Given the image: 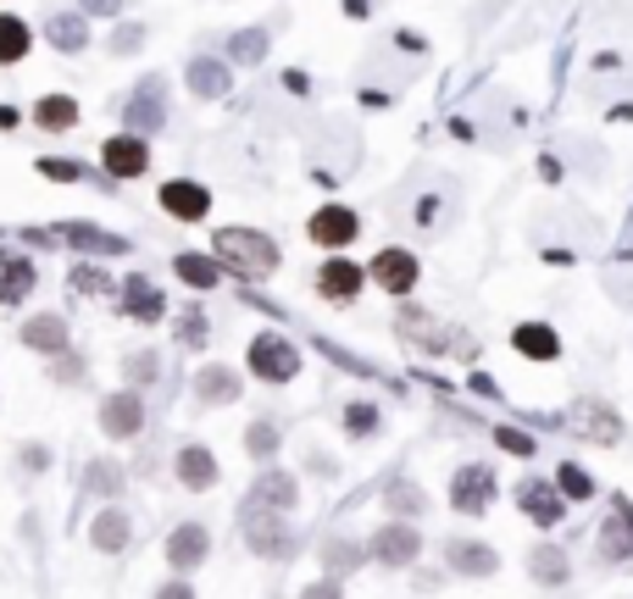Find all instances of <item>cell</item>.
<instances>
[{
  "instance_id": "6da1fadb",
  "label": "cell",
  "mask_w": 633,
  "mask_h": 599,
  "mask_svg": "<svg viewBox=\"0 0 633 599\" xmlns=\"http://www.w3.org/2000/svg\"><path fill=\"white\" fill-rule=\"evenodd\" d=\"M211 256L228 267V278H267L283 261L278 239L272 234H256V228H222V234H211Z\"/></svg>"
},
{
  "instance_id": "7a4b0ae2",
  "label": "cell",
  "mask_w": 633,
  "mask_h": 599,
  "mask_svg": "<svg viewBox=\"0 0 633 599\" xmlns=\"http://www.w3.org/2000/svg\"><path fill=\"white\" fill-rule=\"evenodd\" d=\"M305 239H311V245H323V250H351V245L362 239V217H356V206H345V200L316 206V211L305 217Z\"/></svg>"
},
{
  "instance_id": "3957f363",
  "label": "cell",
  "mask_w": 633,
  "mask_h": 599,
  "mask_svg": "<svg viewBox=\"0 0 633 599\" xmlns=\"http://www.w3.org/2000/svg\"><path fill=\"white\" fill-rule=\"evenodd\" d=\"M101 167H106V178L112 184H134V178H145L151 173V140L145 134H112L106 145H101Z\"/></svg>"
},
{
  "instance_id": "277c9868",
  "label": "cell",
  "mask_w": 633,
  "mask_h": 599,
  "mask_svg": "<svg viewBox=\"0 0 633 599\" xmlns=\"http://www.w3.org/2000/svg\"><path fill=\"white\" fill-rule=\"evenodd\" d=\"M245 361H250V372H256L261 383H289V378L300 372V350H294L283 333H256L250 350H245Z\"/></svg>"
},
{
  "instance_id": "5b68a950",
  "label": "cell",
  "mask_w": 633,
  "mask_h": 599,
  "mask_svg": "<svg viewBox=\"0 0 633 599\" xmlns=\"http://www.w3.org/2000/svg\"><path fill=\"white\" fill-rule=\"evenodd\" d=\"M162 123H167V79H162V73H151V79H145L128 101H123V128L151 140Z\"/></svg>"
},
{
  "instance_id": "8992f818",
  "label": "cell",
  "mask_w": 633,
  "mask_h": 599,
  "mask_svg": "<svg viewBox=\"0 0 633 599\" xmlns=\"http://www.w3.org/2000/svg\"><path fill=\"white\" fill-rule=\"evenodd\" d=\"M417 256L406 250V245H384L373 261H367V283H378L384 295H395V300H406L412 289H417Z\"/></svg>"
},
{
  "instance_id": "52a82bcc",
  "label": "cell",
  "mask_w": 633,
  "mask_h": 599,
  "mask_svg": "<svg viewBox=\"0 0 633 599\" xmlns=\"http://www.w3.org/2000/svg\"><path fill=\"white\" fill-rule=\"evenodd\" d=\"M362 289H367V267L340 256V250L316 267V295H323L329 306H351V300H362Z\"/></svg>"
},
{
  "instance_id": "ba28073f",
  "label": "cell",
  "mask_w": 633,
  "mask_h": 599,
  "mask_svg": "<svg viewBox=\"0 0 633 599\" xmlns=\"http://www.w3.org/2000/svg\"><path fill=\"white\" fill-rule=\"evenodd\" d=\"M156 200H162V211H167L173 223H206V217H211V189H206L200 178H167V184L156 189Z\"/></svg>"
},
{
  "instance_id": "9c48e42d",
  "label": "cell",
  "mask_w": 633,
  "mask_h": 599,
  "mask_svg": "<svg viewBox=\"0 0 633 599\" xmlns=\"http://www.w3.org/2000/svg\"><path fill=\"white\" fill-rule=\"evenodd\" d=\"M495 466H484V461H467L456 477H450V505L461 510V516H478V510H489V499H495Z\"/></svg>"
},
{
  "instance_id": "30bf717a",
  "label": "cell",
  "mask_w": 633,
  "mask_h": 599,
  "mask_svg": "<svg viewBox=\"0 0 633 599\" xmlns=\"http://www.w3.org/2000/svg\"><path fill=\"white\" fill-rule=\"evenodd\" d=\"M184 90H189L195 101H228V90H234V62H228V56H195V62L184 68Z\"/></svg>"
},
{
  "instance_id": "8fae6325",
  "label": "cell",
  "mask_w": 633,
  "mask_h": 599,
  "mask_svg": "<svg viewBox=\"0 0 633 599\" xmlns=\"http://www.w3.org/2000/svg\"><path fill=\"white\" fill-rule=\"evenodd\" d=\"M117 306H123V317H134L139 328H151V322L167 317V295H162V283H151V278H139V272L117 283Z\"/></svg>"
},
{
  "instance_id": "7c38bea8",
  "label": "cell",
  "mask_w": 633,
  "mask_h": 599,
  "mask_svg": "<svg viewBox=\"0 0 633 599\" xmlns=\"http://www.w3.org/2000/svg\"><path fill=\"white\" fill-rule=\"evenodd\" d=\"M40 289V267L23 250H0V306H23Z\"/></svg>"
},
{
  "instance_id": "4fadbf2b",
  "label": "cell",
  "mask_w": 633,
  "mask_h": 599,
  "mask_svg": "<svg viewBox=\"0 0 633 599\" xmlns=\"http://www.w3.org/2000/svg\"><path fill=\"white\" fill-rule=\"evenodd\" d=\"M45 40H51L56 56H84L90 40H95V29H90V18L73 7V12H51V18H45Z\"/></svg>"
},
{
  "instance_id": "5bb4252c",
  "label": "cell",
  "mask_w": 633,
  "mask_h": 599,
  "mask_svg": "<svg viewBox=\"0 0 633 599\" xmlns=\"http://www.w3.org/2000/svg\"><path fill=\"white\" fill-rule=\"evenodd\" d=\"M51 234H56V245H73V250H84V256H123V250H128L123 234H106V228H95V223H56Z\"/></svg>"
},
{
  "instance_id": "9a60e30c",
  "label": "cell",
  "mask_w": 633,
  "mask_h": 599,
  "mask_svg": "<svg viewBox=\"0 0 633 599\" xmlns=\"http://www.w3.org/2000/svg\"><path fill=\"white\" fill-rule=\"evenodd\" d=\"M101 427H106L112 438H134V433L145 427V400H139V389L106 394V405H101Z\"/></svg>"
},
{
  "instance_id": "2e32d148",
  "label": "cell",
  "mask_w": 633,
  "mask_h": 599,
  "mask_svg": "<svg viewBox=\"0 0 633 599\" xmlns=\"http://www.w3.org/2000/svg\"><path fill=\"white\" fill-rule=\"evenodd\" d=\"M517 505H522L539 527H556V521L567 516V499H561L556 483H544V477H522V483H517Z\"/></svg>"
},
{
  "instance_id": "e0dca14e",
  "label": "cell",
  "mask_w": 633,
  "mask_h": 599,
  "mask_svg": "<svg viewBox=\"0 0 633 599\" xmlns=\"http://www.w3.org/2000/svg\"><path fill=\"white\" fill-rule=\"evenodd\" d=\"M23 344H29V350H40V355H68L73 328H68V317L40 311V317H29V322H23Z\"/></svg>"
},
{
  "instance_id": "ac0fdd59",
  "label": "cell",
  "mask_w": 633,
  "mask_h": 599,
  "mask_svg": "<svg viewBox=\"0 0 633 599\" xmlns=\"http://www.w3.org/2000/svg\"><path fill=\"white\" fill-rule=\"evenodd\" d=\"M417 549H423V538H417V527H406V521H390V527H378V538H373V560H384V566H412L417 560Z\"/></svg>"
},
{
  "instance_id": "d6986e66",
  "label": "cell",
  "mask_w": 633,
  "mask_h": 599,
  "mask_svg": "<svg viewBox=\"0 0 633 599\" xmlns=\"http://www.w3.org/2000/svg\"><path fill=\"white\" fill-rule=\"evenodd\" d=\"M445 566H450V571H461V577H495V571H500V555H495V544L456 538V544L445 549Z\"/></svg>"
},
{
  "instance_id": "ffe728a7",
  "label": "cell",
  "mask_w": 633,
  "mask_h": 599,
  "mask_svg": "<svg viewBox=\"0 0 633 599\" xmlns=\"http://www.w3.org/2000/svg\"><path fill=\"white\" fill-rule=\"evenodd\" d=\"M401 339H412L417 350H450V328L434 311H423V306H406L401 311Z\"/></svg>"
},
{
  "instance_id": "44dd1931",
  "label": "cell",
  "mask_w": 633,
  "mask_h": 599,
  "mask_svg": "<svg viewBox=\"0 0 633 599\" xmlns=\"http://www.w3.org/2000/svg\"><path fill=\"white\" fill-rule=\"evenodd\" d=\"M206 555H211V538H206V527H200V521H184V527H173V533H167V560H173L178 571H195Z\"/></svg>"
},
{
  "instance_id": "7402d4cb",
  "label": "cell",
  "mask_w": 633,
  "mask_h": 599,
  "mask_svg": "<svg viewBox=\"0 0 633 599\" xmlns=\"http://www.w3.org/2000/svg\"><path fill=\"white\" fill-rule=\"evenodd\" d=\"M173 272H178L189 289H200V295H206V289H217V283L228 278V267H222L211 250H184V256H173Z\"/></svg>"
},
{
  "instance_id": "603a6c76",
  "label": "cell",
  "mask_w": 633,
  "mask_h": 599,
  "mask_svg": "<svg viewBox=\"0 0 633 599\" xmlns=\"http://www.w3.org/2000/svg\"><path fill=\"white\" fill-rule=\"evenodd\" d=\"M511 350L528 355V361H556L561 355V333L550 322H517L511 328Z\"/></svg>"
},
{
  "instance_id": "cb8c5ba5",
  "label": "cell",
  "mask_w": 633,
  "mask_h": 599,
  "mask_svg": "<svg viewBox=\"0 0 633 599\" xmlns=\"http://www.w3.org/2000/svg\"><path fill=\"white\" fill-rule=\"evenodd\" d=\"M267 51H272V29H267V23L239 29V34L222 40V56H228L234 68H256V62H267Z\"/></svg>"
},
{
  "instance_id": "d4e9b609",
  "label": "cell",
  "mask_w": 633,
  "mask_h": 599,
  "mask_svg": "<svg viewBox=\"0 0 633 599\" xmlns=\"http://www.w3.org/2000/svg\"><path fill=\"white\" fill-rule=\"evenodd\" d=\"M79 117H84V112H79L73 95H40V101H34V123H40L45 134H73Z\"/></svg>"
},
{
  "instance_id": "484cf974",
  "label": "cell",
  "mask_w": 633,
  "mask_h": 599,
  "mask_svg": "<svg viewBox=\"0 0 633 599\" xmlns=\"http://www.w3.org/2000/svg\"><path fill=\"white\" fill-rule=\"evenodd\" d=\"M34 51V29L18 12H0V68H18Z\"/></svg>"
},
{
  "instance_id": "4316f807",
  "label": "cell",
  "mask_w": 633,
  "mask_h": 599,
  "mask_svg": "<svg viewBox=\"0 0 633 599\" xmlns=\"http://www.w3.org/2000/svg\"><path fill=\"white\" fill-rule=\"evenodd\" d=\"M195 400H200V405H228V400H239V372H228V366H200V372H195Z\"/></svg>"
},
{
  "instance_id": "83f0119b",
  "label": "cell",
  "mask_w": 633,
  "mask_h": 599,
  "mask_svg": "<svg viewBox=\"0 0 633 599\" xmlns=\"http://www.w3.org/2000/svg\"><path fill=\"white\" fill-rule=\"evenodd\" d=\"M178 483H184V488H211V483H217V455L200 450V444L178 450Z\"/></svg>"
},
{
  "instance_id": "f1b7e54d",
  "label": "cell",
  "mask_w": 633,
  "mask_h": 599,
  "mask_svg": "<svg viewBox=\"0 0 633 599\" xmlns=\"http://www.w3.org/2000/svg\"><path fill=\"white\" fill-rule=\"evenodd\" d=\"M128 533H134V527H128L123 510H101V516L90 521V544H95L101 555H117V549L128 544Z\"/></svg>"
},
{
  "instance_id": "f546056e",
  "label": "cell",
  "mask_w": 633,
  "mask_h": 599,
  "mask_svg": "<svg viewBox=\"0 0 633 599\" xmlns=\"http://www.w3.org/2000/svg\"><path fill=\"white\" fill-rule=\"evenodd\" d=\"M245 527H250L256 555H283V549H289V533H283L278 521H267V510H261V505H250V510H245Z\"/></svg>"
},
{
  "instance_id": "4dcf8cb0",
  "label": "cell",
  "mask_w": 633,
  "mask_h": 599,
  "mask_svg": "<svg viewBox=\"0 0 633 599\" xmlns=\"http://www.w3.org/2000/svg\"><path fill=\"white\" fill-rule=\"evenodd\" d=\"M250 505H261V510H289V505H294V477H289V472H267V477L250 488Z\"/></svg>"
},
{
  "instance_id": "1f68e13d",
  "label": "cell",
  "mask_w": 633,
  "mask_h": 599,
  "mask_svg": "<svg viewBox=\"0 0 633 599\" xmlns=\"http://www.w3.org/2000/svg\"><path fill=\"white\" fill-rule=\"evenodd\" d=\"M73 289H79V295H117V283L106 278V267H101V261H90V256L73 267Z\"/></svg>"
},
{
  "instance_id": "d6a6232c",
  "label": "cell",
  "mask_w": 633,
  "mask_h": 599,
  "mask_svg": "<svg viewBox=\"0 0 633 599\" xmlns=\"http://www.w3.org/2000/svg\"><path fill=\"white\" fill-rule=\"evenodd\" d=\"M600 538H605V555H611V560H616V555H627V549H633V510L622 505V510L605 521V533H600Z\"/></svg>"
},
{
  "instance_id": "836d02e7",
  "label": "cell",
  "mask_w": 633,
  "mask_h": 599,
  "mask_svg": "<svg viewBox=\"0 0 633 599\" xmlns=\"http://www.w3.org/2000/svg\"><path fill=\"white\" fill-rule=\"evenodd\" d=\"M34 167H40V178H51V184H79V178H90V167L73 162V156H40Z\"/></svg>"
},
{
  "instance_id": "e575fe53",
  "label": "cell",
  "mask_w": 633,
  "mask_h": 599,
  "mask_svg": "<svg viewBox=\"0 0 633 599\" xmlns=\"http://www.w3.org/2000/svg\"><path fill=\"white\" fill-rule=\"evenodd\" d=\"M556 488H561L567 499H594V477H589L578 461H567V466L556 472Z\"/></svg>"
},
{
  "instance_id": "d590c367",
  "label": "cell",
  "mask_w": 633,
  "mask_h": 599,
  "mask_svg": "<svg viewBox=\"0 0 633 599\" xmlns=\"http://www.w3.org/2000/svg\"><path fill=\"white\" fill-rule=\"evenodd\" d=\"M533 577H539V582H556V588H561V582H567V555H561L556 544L533 549Z\"/></svg>"
},
{
  "instance_id": "8d00e7d4",
  "label": "cell",
  "mask_w": 633,
  "mask_h": 599,
  "mask_svg": "<svg viewBox=\"0 0 633 599\" xmlns=\"http://www.w3.org/2000/svg\"><path fill=\"white\" fill-rule=\"evenodd\" d=\"M84 483H90V494H101V499H117V488H123V472H117L112 461H95V466L84 472Z\"/></svg>"
},
{
  "instance_id": "74e56055",
  "label": "cell",
  "mask_w": 633,
  "mask_h": 599,
  "mask_svg": "<svg viewBox=\"0 0 633 599\" xmlns=\"http://www.w3.org/2000/svg\"><path fill=\"white\" fill-rule=\"evenodd\" d=\"M323 566L340 577V571H351V566H362V544H351V538H334V544H323Z\"/></svg>"
},
{
  "instance_id": "f35d334b",
  "label": "cell",
  "mask_w": 633,
  "mask_h": 599,
  "mask_svg": "<svg viewBox=\"0 0 633 599\" xmlns=\"http://www.w3.org/2000/svg\"><path fill=\"white\" fill-rule=\"evenodd\" d=\"M145 51V23H117V34L106 40V56H134Z\"/></svg>"
},
{
  "instance_id": "ab89813d",
  "label": "cell",
  "mask_w": 633,
  "mask_h": 599,
  "mask_svg": "<svg viewBox=\"0 0 633 599\" xmlns=\"http://www.w3.org/2000/svg\"><path fill=\"white\" fill-rule=\"evenodd\" d=\"M245 450H250L256 461H267V455H278V427H272V422H256V427L245 433Z\"/></svg>"
},
{
  "instance_id": "60d3db41",
  "label": "cell",
  "mask_w": 633,
  "mask_h": 599,
  "mask_svg": "<svg viewBox=\"0 0 633 599\" xmlns=\"http://www.w3.org/2000/svg\"><path fill=\"white\" fill-rule=\"evenodd\" d=\"M378 427V405H367V400H356V405H345V433H373Z\"/></svg>"
},
{
  "instance_id": "b9f144b4",
  "label": "cell",
  "mask_w": 633,
  "mask_h": 599,
  "mask_svg": "<svg viewBox=\"0 0 633 599\" xmlns=\"http://www.w3.org/2000/svg\"><path fill=\"white\" fill-rule=\"evenodd\" d=\"M79 12H84L90 23H95V18H101V23H117V18L128 12V0H79Z\"/></svg>"
},
{
  "instance_id": "7bdbcfd3",
  "label": "cell",
  "mask_w": 633,
  "mask_h": 599,
  "mask_svg": "<svg viewBox=\"0 0 633 599\" xmlns=\"http://www.w3.org/2000/svg\"><path fill=\"white\" fill-rule=\"evenodd\" d=\"M178 339H184L189 350H200V344H206V311H189V317L178 322Z\"/></svg>"
},
{
  "instance_id": "ee69618b",
  "label": "cell",
  "mask_w": 633,
  "mask_h": 599,
  "mask_svg": "<svg viewBox=\"0 0 633 599\" xmlns=\"http://www.w3.org/2000/svg\"><path fill=\"white\" fill-rule=\"evenodd\" d=\"M156 366H162V361H156V350L128 355V383H151V378H156Z\"/></svg>"
},
{
  "instance_id": "f6af8a7d",
  "label": "cell",
  "mask_w": 633,
  "mask_h": 599,
  "mask_svg": "<svg viewBox=\"0 0 633 599\" xmlns=\"http://www.w3.org/2000/svg\"><path fill=\"white\" fill-rule=\"evenodd\" d=\"M495 444H506L511 455H533V438H528V433H517V427H495Z\"/></svg>"
},
{
  "instance_id": "bcb514c9",
  "label": "cell",
  "mask_w": 633,
  "mask_h": 599,
  "mask_svg": "<svg viewBox=\"0 0 633 599\" xmlns=\"http://www.w3.org/2000/svg\"><path fill=\"white\" fill-rule=\"evenodd\" d=\"M390 505H395V510H423V494H417L412 483H395V488H390Z\"/></svg>"
},
{
  "instance_id": "7dc6e473",
  "label": "cell",
  "mask_w": 633,
  "mask_h": 599,
  "mask_svg": "<svg viewBox=\"0 0 633 599\" xmlns=\"http://www.w3.org/2000/svg\"><path fill=\"white\" fill-rule=\"evenodd\" d=\"M300 599H340V577H334V571H329V577H316Z\"/></svg>"
},
{
  "instance_id": "c3c4849f",
  "label": "cell",
  "mask_w": 633,
  "mask_h": 599,
  "mask_svg": "<svg viewBox=\"0 0 633 599\" xmlns=\"http://www.w3.org/2000/svg\"><path fill=\"white\" fill-rule=\"evenodd\" d=\"M434 223H439V195H428V200H417V228L428 234Z\"/></svg>"
},
{
  "instance_id": "681fc988",
  "label": "cell",
  "mask_w": 633,
  "mask_h": 599,
  "mask_svg": "<svg viewBox=\"0 0 633 599\" xmlns=\"http://www.w3.org/2000/svg\"><path fill=\"white\" fill-rule=\"evenodd\" d=\"M283 90H289V95H311V79H305L300 68H289V73H283Z\"/></svg>"
},
{
  "instance_id": "f907efd6",
  "label": "cell",
  "mask_w": 633,
  "mask_h": 599,
  "mask_svg": "<svg viewBox=\"0 0 633 599\" xmlns=\"http://www.w3.org/2000/svg\"><path fill=\"white\" fill-rule=\"evenodd\" d=\"M156 599H195V588H189V582H162Z\"/></svg>"
},
{
  "instance_id": "816d5d0a",
  "label": "cell",
  "mask_w": 633,
  "mask_h": 599,
  "mask_svg": "<svg viewBox=\"0 0 633 599\" xmlns=\"http://www.w3.org/2000/svg\"><path fill=\"white\" fill-rule=\"evenodd\" d=\"M23 466L40 472V466H45V444H23Z\"/></svg>"
},
{
  "instance_id": "f5cc1de1",
  "label": "cell",
  "mask_w": 633,
  "mask_h": 599,
  "mask_svg": "<svg viewBox=\"0 0 633 599\" xmlns=\"http://www.w3.org/2000/svg\"><path fill=\"white\" fill-rule=\"evenodd\" d=\"M345 18H356V23H367V18H373V0H345Z\"/></svg>"
},
{
  "instance_id": "db71d44e",
  "label": "cell",
  "mask_w": 633,
  "mask_h": 599,
  "mask_svg": "<svg viewBox=\"0 0 633 599\" xmlns=\"http://www.w3.org/2000/svg\"><path fill=\"white\" fill-rule=\"evenodd\" d=\"M18 123H23V112H18V106H0V134H12Z\"/></svg>"
}]
</instances>
